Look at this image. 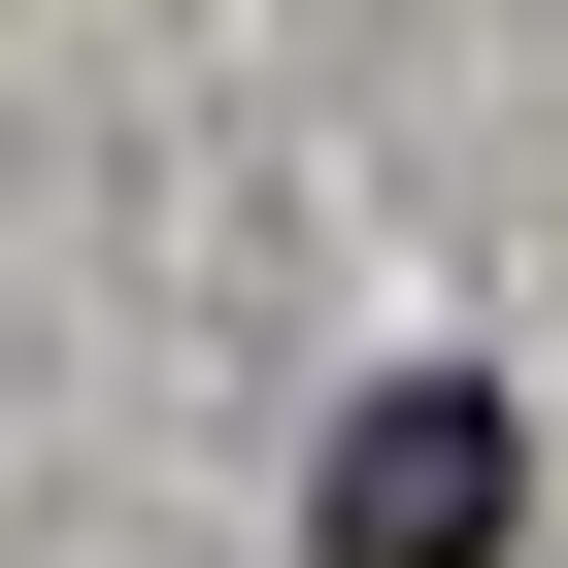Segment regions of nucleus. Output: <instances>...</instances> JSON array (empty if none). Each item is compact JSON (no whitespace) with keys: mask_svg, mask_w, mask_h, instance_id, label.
<instances>
[{"mask_svg":"<svg viewBox=\"0 0 568 568\" xmlns=\"http://www.w3.org/2000/svg\"><path fill=\"white\" fill-rule=\"evenodd\" d=\"M302 535H335V568H501V402H468V368H402V402L335 435V501H302Z\"/></svg>","mask_w":568,"mask_h":568,"instance_id":"1","label":"nucleus"}]
</instances>
